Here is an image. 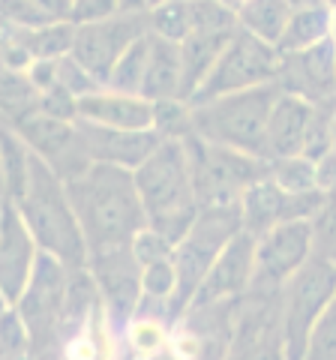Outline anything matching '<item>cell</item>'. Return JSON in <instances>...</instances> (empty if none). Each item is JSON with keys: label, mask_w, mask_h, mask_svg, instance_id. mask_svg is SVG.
<instances>
[{"label": "cell", "mask_w": 336, "mask_h": 360, "mask_svg": "<svg viewBox=\"0 0 336 360\" xmlns=\"http://www.w3.org/2000/svg\"><path fill=\"white\" fill-rule=\"evenodd\" d=\"M78 117L111 129H153V99L103 84L78 99Z\"/></svg>", "instance_id": "obj_18"}, {"label": "cell", "mask_w": 336, "mask_h": 360, "mask_svg": "<svg viewBox=\"0 0 336 360\" xmlns=\"http://www.w3.org/2000/svg\"><path fill=\"white\" fill-rule=\"evenodd\" d=\"M66 189L91 252L132 243V238L148 225V210L129 168L93 162L84 174L66 180Z\"/></svg>", "instance_id": "obj_1"}, {"label": "cell", "mask_w": 336, "mask_h": 360, "mask_svg": "<svg viewBox=\"0 0 336 360\" xmlns=\"http://www.w3.org/2000/svg\"><path fill=\"white\" fill-rule=\"evenodd\" d=\"M283 60H285V54L279 51L273 42L261 39L259 33L246 30L240 25L234 30V37L228 39V45L222 49V54L217 58L214 70L207 72V78L201 82V87L195 90V96L189 99V103H205V99L234 94V90L279 82Z\"/></svg>", "instance_id": "obj_7"}, {"label": "cell", "mask_w": 336, "mask_h": 360, "mask_svg": "<svg viewBox=\"0 0 336 360\" xmlns=\"http://www.w3.org/2000/svg\"><path fill=\"white\" fill-rule=\"evenodd\" d=\"M306 357H312V360H336V295L330 297V303L321 312V319L316 321V328H312Z\"/></svg>", "instance_id": "obj_34"}, {"label": "cell", "mask_w": 336, "mask_h": 360, "mask_svg": "<svg viewBox=\"0 0 336 360\" xmlns=\"http://www.w3.org/2000/svg\"><path fill=\"white\" fill-rule=\"evenodd\" d=\"M312 229H316V243H312V252L336 262V193L328 198V205L321 207L318 217L312 219Z\"/></svg>", "instance_id": "obj_36"}, {"label": "cell", "mask_w": 336, "mask_h": 360, "mask_svg": "<svg viewBox=\"0 0 336 360\" xmlns=\"http://www.w3.org/2000/svg\"><path fill=\"white\" fill-rule=\"evenodd\" d=\"M120 13H150V0H117Z\"/></svg>", "instance_id": "obj_39"}, {"label": "cell", "mask_w": 336, "mask_h": 360, "mask_svg": "<svg viewBox=\"0 0 336 360\" xmlns=\"http://www.w3.org/2000/svg\"><path fill=\"white\" fill-rule=\"evenodd\" d=\"M160 4H168V0H150V6H160Z\"/></svg>", "instance_id": "obj_43"}, {"label": "cell", "mask_w": 336, "mask_h": 360, "mask_svg": "<svg viewBox=\"0 0 336 360\" xmlns=\"http://www.w3.org/2000/svg\"><path fill=\"white\" fill-rule=\"evenodd\" d=\"M328 4H330V6H333V9H336V0H328Z\"/></svg>", "instance_id": "obj_45"}, {"label": "cell", "mask_w": 336, "mask_h": 360, "mask_svg": "<svg viewBox=\"0 0 336 360\" xmlns=\"http://www.w3.org/2000/svg\"><path fill=\"white\" fill-rule=\"evenodd\" d=\"M150 33L172 42H183L195 30L193 21V4L189 0H168V4L150 6Z\"/></svg>", "instance_id": "obj_29"}, {"label": "cell", "mask_w": 336, "mask_h": 360, "mask_svg": "<svg viewBox=\"0 0 336 360\" xmlns=\"http://www.w3.org/2000/svg\"><path fill=\"white\" fill-rule=\"evenodd\" d=\"M15 207L21 210V217L30 225L33 238L42 246V252H51L54 258H60L66 267H87V240L82 231V222L75 217L70 189L66 180L54 172V168L33 153V168L27 189L15 198Z\"/></svg>", "instance_id": "obj_3"}, {"label": "cell", "mask_w": 336, "mask_h": 360, "mask_svg": "<svg viewBox=\"0 0 336 360\" xmlns=\"http://www.w3.org/2000/svg\"><path fill=\"white\" fill-rule=\"evenodd\" d=\"M279 87L312 99V103H330L336 96V39L328 37L306 51L285 54Z\"/></svg>", "instance_id": "obj_15"}, {"label": "cell", "mask_w": 336, "mask_h": 360, "mask_svg": "<svg viewBox=\"0 0 336 360\" xmlns=\"http://www.w3.org/2000/svg\"><path fill=\"white\" fill-rule=\"evenodd\" d=\"M150 42H153V33L150 30L141 33V37L117 58L105 87H115V90H123V94H138L141 96L144 75H148V60H150Z\"/></svg>", "instance_id": "obj_26"}, {"label": "cell", "mask_w": 336, "mask_h": 360, "mask_svg": "<svg viewBox=\"0 0 336 360\" xmlns=\"http://www.w3.org/2000/svg\"><path fill=\"white\" fill-rule=\"evenodd\" d=\"M4 205H6V198H4V195H0V207H4Z\"/></svg>", "instance_id": "obj_44"}, {"label": "cell", "mask_w": 336, "mask_h": 360, "mask_svg": "<svg viewBox=\"0 0 336 360\" xmlns=\"http://www.w3.org/2000/svg\"><path fill=\"white\" fill-rule=\"evenodd\" d=\"M141 96L148 99H183V60H181V42L162 39L153 33L150 42V60H148V75H144V90Z\"/></svg>", "instance_id": "obj_21"}, {"label": "cell", "mask_w": 336, "mask_h": 360, "mask_svg": "<svg viewBox=\"0 0 336 360\" xmlns=\"http://www.w3.org/2000/svg\"><path fill=\"white\" fill-rule=\"evenodd\" d=\"M78 127H82L87 148L93 153V162L120 165L129 172H136L162 141V135L156 129H111L99 127V123H87L82 117H78Z\"/></svg>", "instance_id": "obj_16"}, {"label": "cell", "mask_w": 336, "mask_h": 360, "mask_svg": "<svg viewBox=\"0 0 336 360\" xmlns=\"http://www.w3.org/2000/svg\"><path fill=\"white\" fill-rule=\"evenodd\" d=\"M0 195L6 198V180H4V150H0Z\"/></svg>", "instance_id": "obj_41"}, {"label": "cell", "mask_w": 336, "mask_h": 360, "mask_svg": "<svg viewBox=\"0 0 336 360\" xmlns=\"http://www.w3.org/2000/svg\"><path fill=\"white\" fill-rule=\"evenodd\" d=\"M132 174H136L141 205L148 210V225L162 231L177 246L201 210L186 139H162L160 148Z\"/></svg>", "instance_id": "obj_2"}, {"label": "cell", "mask_w": 336, "mask_h": 360, "mask_svg": "<svg viewBox=\"0 0 336 360\" xmlns=\"http://www.w3.org/2000/svg\"><path fill=\"white\" fill-rule=\"evenodd\" d=\"M153 129L162 139H186L193 132V103L181 96L156 99L153 103Z\"/></svg>", "instance_id": "obj_31"}, {"label": "cell", "mask_w": 336, "mask_h": 360, "mask_svg": "<svg viewBox=\"0 0 336 360\" xmlns=\"http://www.w3.org/2000/svg\"><path fill=\"white\" fill-rule=\"evenodd\" d=\"M0 357L13 360V357H33V340L30 330L15 303L0 312Z\"/></svg>", "instance_id": "obj_32"}, {"label": "cell", "mask_w": 336, "mask_h": 360, "mask_svg": "<svg viewBox=\"0 0 336 360\" xmlns=\"http://www.w3.org/2000/svg\"><path fill=\"white\" fill-rule=\"evenodd\" d=\"M285 195L288 193L276 184L271 172L259 180H252V184L243 189L240 205H238L240 207V229L250 231L252 238L259 240L261 234H267L273 225L285 219Z\"/></svg>", "instance_id": "obj_19"}, {"label": "cell", "mask_w": 336, "mask_h": 360, "mask_svg": "<svg viewBox=\"0 0 336 360\" xmlns=\"http://www.w3.org/2000/svg\"><path fill=\"white\" fill-rule=\"evenodd\" d=\"M279 90V82H271L193 103V132L210 144L267 160V123Z\"/></svg>", "instance_id": "obj_4"}, {"label": "cell", "mask_w": 336, "mask_h": 360, "mask_svg": "<svg viewBox=\"0 0 336 360\" xmlns=\"http://www.w3.org/2000/svg\"><path fill=\"white\" fill-rule=\"evenodd\" d=\"M316 111L318 103H312L300 94H291V90H279L271 111V123H267V160L304 153Z\"/></svg>", "instance_id": "obj_17"}, {"label": "cell", "mask_w": 336, "mask_h": 360, "mask_svg": "<svg viewBox=\"0 0 336 360\" xmlns=\"http://www.w3.org/2000/svg\"><path fill=\"white\" fill-rule=\"evenodd\" d=\"M75 0H0V18L15 27H42L51 21H72Z\"/></svg>", "instance_id": "obj_25"}, {"label": "cell", "mask_w": 336, "mask_h": 360, "mask_svg": "<svg viewBox=\"0 0 336 360\" xmlns=\"http://www.w3.org/2000/svg\"><path fill=\"white\" fill-rule=\"evenodd\" d=\"M87 270L96 279L99 295L105 307V324L111 330L129 328L132 315L144 297L141 285V262L132 252V243L108 246V250H93L87 255Z\"/></svg>", "instance_id": "obj_9"}, {"label": "cell", "mask_w": 336, "mask_h": 360, "mask_svg": "<svg viewBox=\"0 0 336 360\" xmlns=\"http://www.w3.org/2000/svg\"><path fill=\"white\" fill-rule=\"evenodd\" d=\"M316 229L312 219H283L255 240V276L250 291H283V285L309 262Z\"/></svg>", "instance_id": "obj_10"}, {"label": "cell", "mask_w": 336, "mask_h": 360, "mask_svg": "<svg viewBox=\"0 0 336 360\" xmlns=\"http://www.w3.org/2000/svg\"><path fill=\"white\" fill-rule=\"evenodd\" d=\"M6 307H9V297H6V295H4V288H0V312H4V309H6Z\"/></svg>", "instance_id": "obj_42"}, {"label": "cell", "mask_w": 336, "mask_h": 360, "mask_svg": "<svg viewBox=\"0 0 336 360\" xmlns=\"http://www.w3.org/2000/svg\"><path fill=\"white\" fill-rule=\"evenodd\" d=\"M240 231V207L222 205V207H201L181 240L174 246V264H177V295H174V312L177 319L189 309L195 300L207 270L214 267L217 255L226 250V243Z\"/></svg>", "instance_id": "obj_5"}, {"label": "cell", "mask_w": 336, "mask_h": 360, "mask_svg": "<svg viewBox=\"0 0 336 360\" xmlns=\"http://www.w3.org/2000/svg\"><path fill=\"white\" fill-rule=\"evenodd\" d=\"M148 30H150L148 13H115L99 21H84V25H75L72 54L105 84L117 58Z\"/></svg>", "instance_id": "obj_12"}, {"label": "cell", "mask_w": 336, "mask_h": 360, "mask_svg": "<svg viewBox=\"0 0 336 360\" xmlns=\"http://www.w3.org/2000/svg\"><path fill=\"white\" fill-rule=\"evenodd\" d=\"M333 33V6H309V9H291V18L279 37L276 49L283 54H297L306 51L312 45H318L321 39H328Z\"/></svg>", "instance_id": "obj_22"}, {"label": "cell", "mask_w": 336, "mask_h": 360, "mask_svg": "<svg viewBox=\"0 0 336 360\" xmlns=\"http://www.w3.org/2000/svg\"><path fill=\"white\" fill-rule=\"evenodd\" d=\"M333 295L336 262L312 252L309 262L283 285V357H306L312 328Z\"/></svg>", "instance_id": "obj_6"}, {"label": "cell", "mask_w": 336, "mask_h": 360, "mask_svg": "<svg viewBox=\"0 0 336 360\" xmlns=\"http://www.w3.org/2000/svg\"><path fill=\"white\" fill-rule=\"evenodd\" d=\"M39 255L42 246L33 238L30 225L21 217L15 201H6L0 207V288L9 303H15L27 288Z\"/></svg>", "instance_id": "obj_13"}, {"label": "cell", "mask_w": 336, "mask_h": 360, "mask_svg": "<svg viewBox=\"0 0 336 360\" xmlns=\"http://www.w3.org/2000/svg\"><path fill=\"white\" fill-rule=\"evenodd\" d=\"M255 276V238L250 231H238L226 243V250L217 255L214 267L207 270L205 283H201L195 300L189 307H201V303H219L243 297L252 288Z\"/></svg>", "instance_id": "obj_14"}, {"label": "cell", "mask_w": 336, "mask_h": 360, "mask_svg": "<svg viewBox=\"0 0 336 360\" xmlns=\"http://www.w3.org/2000/svg\"><path fill=\"white\" fill-rule=\"evenodd\" d=\"M238 15L246 30L259 33L261 39L276 45L291 18V6H288V0H246L238 9Z\"/></svg>", "instance_id": "obj_27"}, {"label": "cell", "mask_w": 336, "mask_h": 360, "mask_svg": "<svg viewBox=\"0 0 336 360\" xmlns=\"http://www.w3.org/2000/svg\"><path fill=\"white\" fill-rule=\"evenodd\" d=\"M240 27V25H238ZM234 27V30H238ZM234 30H193L181 42V60H183V99H193L207 72L214 70L222 49L234 37Z\"/></svg>", "instance_id": "obj_20"}, {"label": "cell", "mask_w": 336, "mask_h": 360, "mask_svg": "<svg viewBox=\"0 0 336 360\" xmlns=\"http://www.w3.org/2000/svg\"><path fill=\"white\" fill-rule=\"evenodd\" d=\"M39 87L30 82L27 72L0 66V123L4 127H21L33 111H39Z\"/></svg>", "instance_id": "obj_23"}, {"label": "cell", "mask_w": 336, "mask_h": 360, "mask_svg": "<svg viewBox=\"0 0 336 360\" xmlns=\"http://www.w3.org/2000/svg\"><path fill=\"white\" fill-rule=\"evenodd\" d=\"M0 150H4V180H6V201L21 198L27 189L30 168H33V150L21 139V132L0 123Z\"/></svg>", "instance_id": "obj_24"}, {"label": "cell", "mask_w": 336, "mask_h": 360, "mask_svg": "<svg viewBox=\"0 0 336 360\" xmlns=\"http://www.w3.org/2000/svg\"><path fill=\"white\" fill-rule=\"evenodd\" d=\"M271 174L285 193H306V189L318 186V160L306 153L283 156V160H271Z\"/></svg>", "instance_id": "obj_30"}, {"label": "cell", "mask_w": 336, "mask_h": 360, "mask_svg": "<svg viewBox=\"0 0 336 360\" xmlns=\"http://www.w3.org/2000/svg\"><path fill=\"white\" fill-rule=\"evenodd\" d=\"M58 84L66 87L78 99L103 87V82H99V78L91 70H87V66L78 60L75 54H63V58L58 60Z\"/></svg>", "instance_id": "obj_35"}, {"label": "cell", "mask_w": 336, "mask_h": 360, "mask_svg": "<svg viewBox=\"0 0 336 360\" xmlns=\"http://www.w3.org/2000/svg\"><path fill=\"white\" fill-rule=\"evenodd\" d=\"M25 42L33 54V60L39 58H63V54H72L75 45V21H51V25L42 27H30L25 30Z\"/></svg>", "instance_id": "obj_28"}, {"label": "cell", "mask_w": 336, "mask_h": 360, "mask_svg": "<svg viewBox=\"0 0 336 360\" xmlns=\"http://www.w3.org/2000/svg\"><path fill=\"white\" fill-rule=\"evenodd\" d=\"M321 4H328V0H288L291 9H309V6H321Z\"/></svg>", "instance_id": "obj_40"}, {"label": "cell", "mask_w": 336, "mask_h": 360, "mask_svg": "<svg viewBox=\"0 0 336 360\" xmlns=\"http://www.w3.org/2000/svg\"><path fill=\"white\" fill-rule=\"evenodd\" d=\"M70 274H72V267H66L51 252H42L27 288L15 300L21 319H25L30 330L33 357L60 354L58 324H60V312L66 303V288H70Z\"/></svg>", "instance_id": "obj_8"}, {"label": "cell", "mask_w": 336, "mask_h": 360, "mask_svg": "<svg viewBox=\"0 0 336 360\" xmlns=\"http://www.w3.org/2000/svg\"><path fill=\"white\" fill-rule=\"evenodd\" d=\"M141 285H144V295H148V297L172 300V307H174V295H177V264H174V255L172 258H160V262H150V264H141Z\"/></svg>", "instance_id": "obj_33"}, {"label": "cell", "mask_w": 336, "mask_h": 360, "mask_svg": "<svg viewBox=\"0 0 336 360\" xmlns=\"http://www.w3.org/2000/svg\"><path fill=\"white\" fill-rule=\"evenodd\" d=\"M132 252L138 255L141 264H150V262H160V258H172L174 243L162 231H156L153 225H144L136 238H132Z\"/></svg>", "instance_id": "obj_37"}, {"label": "cell", "mask_w": 336, "mask_h": 360, "mask_svg": "<svg viewBox=\"0 0 336 360\" xmlns=\"http://www.w3.org/2000/svg\"><path fill=\"white\" fill-rule=\"evenodd\" d=\"M15 129L21 132V139L30 144V150L37 156H42L63 180L84 174L87 168L93 165V153L87 148L78 120L54 117L49 111L39 108Z\"/></svg>", "instance_id": "obj_11"}, {"label": "cell", "mask_w": 336, "mask_h": 360, "mask_svg": "<svg viewBox=\"0 0 336 360\" xmlns=\"http://www.w3.org/2000/svg\"><path fill=\"white\" fill-rule=\"evenodd\" d=\"M115 13H120L117 0H75L72 21L75 25H84V21H99V18H108Z\"/></svg>", "instance_id": "obj_38"}]
</instances>
